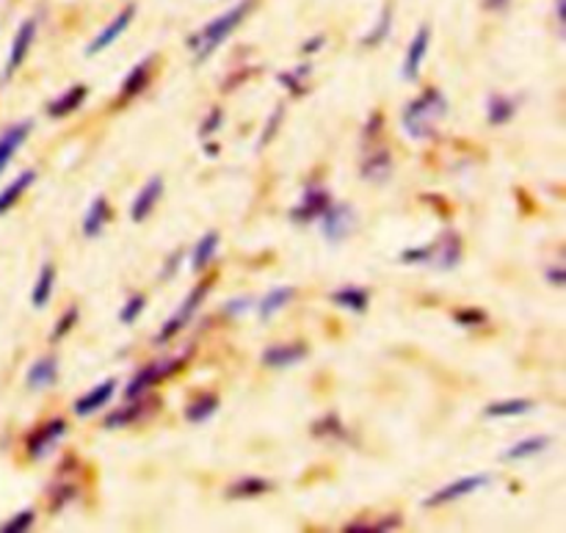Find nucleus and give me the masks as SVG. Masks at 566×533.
Returning a JSON list of instances; mask_svg holds the SVG:
<instances>
[{
	"mask_svg": "<svg viewBox=\"0 0 566 533\" xmlns=\"http://www.w3.org/2000/svg\"><path fill=\"white\" fill-rule=\"evenodd\" d=\"M293 298H296V287H291V285H285V287H271V291L265 293V296L260 298V304H258L260 318H263V320L274 318V315L280 313V309H285L287 304L293 302Z\"/></svg>",
	"mask_w": 566,
	"mask_h": 533,
	"instance_id": "b1692460",
	"label": "nucleus"
},
{
	"mask_svg": "<svg viewBox=\"0 0 566 533\" xmlns=\"http://www.w3.org/2000/svg\"><path fill=\"white\" fill-rule=\"evenodd\" d=\"M163 197V177L161 174H155V177H150V181L141 186V192L135 194L133 205H130V219L135 221V225H141V221H146V216L155 210L157 199Z\"/></svg>",
	"mask_w": 566,
	"mask_h": 533,
	"instance_id": "4468645a",
	"label": "nucleus"
},
{
	"mask_svg": "<svg viewBox=\"0 0 566 533\" xmlns=\"http://www.w3.org/2000/svg\"><path fill=\"white\" fill-rule=\"evenodd\" d=\"M179 260H183V252H177V254H174L172 260H166V269H163V280H166V276H174V274H177Z\"/></svg>",
	"mask_w": 566,
	"mask_h": 533,
	"instance_id": "de8ad7c7",
	"label": "nucleus"
},
{
	"mask_svg": "<svg viewBox=\"0 0 566 533\" xmlns=\"http://www.w3.org/2000/svg\"><path fill=\"white\" fill-rule=\"evenodd\" d=\"M31 130H34V122H31V119H23V122L12 124V128H7L0 133V177H3V172L9 168V163L14 161L20 146L29 141Z\"/></svg>",
	"mask_w": 566,
	"mask_h": 533,
	"instance_id": "f8f14e48",
	"label": "nucleus"
},
{
	"mask_svg": "<svg viewBox=\"0 0 566 533\" xmlns=\"http://www.w3.org/2000/svg\"><path fill=\"white\" fill-rule=\"evenodd\" d=\"M516 113V100L514 97H505V95H492L487 102V117L489 124H505L511 122Z\"/></svg>",
	"mask_w": 566,
	"mask_h": 533,
	"instance_id": "473e14b6",
	"label": "nucleus"
},
{
	"mask_svg": "<svg viewBox=\"0 0 566 533\" xmlns=\"http://www.w3.org/2000/svg\"><path fill=\"white\" fill-rule=\"evenodd\" d=\"M221 119H225V113H221L219 108H214V111H210L208 117H205L203 128H199V135H203V139H210V135H214L216 130L221 128Z\"/></svg>",
	"mask_w": 566,
	"mask_h": 533,
	"instance_id": "ea45409f",
	"label": "nucleus"
},
{
	"mask_svg": "<svg viewBox=\"0 0 566 533\" xmlns=\"http://www.w3.org/2000/svg\"><path fill=\"white\" fill-rule=\"evenodd\" d=\"M307 357V346L304 342H282V346H269L263 351V366L282 371V368H293Z\"/></svg>",
	"mask_w": 566,
	"mask_h": 533,
	"instance_id": "2eb2a0df",
	"label": "nucleus"
},
{
	"mask_svg": "<svg viewBox=\"0 0 566 533\" xmlns=\"http://www.w3.org/2000/svg\"><path fill=\"white\" fill-rule=\"evenodd\" d=\"M428 249V263L439 271H450L461 263V238L459 232L448 230L437 238V241L426 243Z\"/></svg>",
	"mask_w": 566,
	"mask_h": 533,
	"instance_id": "6e6552de",
	"label": "nucleus"
},
{
	"mask_svg": "<svg viewBox=\"0 0 566 533\" xmlns=\"http://www.w3.org/2000/svg\"><path fill=\"white\" fill-rule=\"evenodd\" d=\"M249 304H252V302H249V298H238V302H230V304H227L225 313H227V315H241L243 309L249 307Z\"/></svg>",
	"mask_w": 566,
	"mask_h": 533,
	"instance_id": "a18cd8bd",
	"label": "nucleus"
},
{
	"mask_svg": "<svg viewBox=\"0 0 566 533\" xmlns=\"http://www.w3.org/2000/svg\"><path fill=\"white\" fill-rule=\"evenodd\" d=\"M64 434H67V421H64V417H53V421H47L45 426L36 428V432L29 437V443H25L29 445L31 459H42V456L51 454V450L62 443Z\"/></svg>",
	"mask_w": 566,
	"mask_h": 533,
	"instance_id": "9d476101",
	"label": "nucleus"
},
{
	"mask_svg": "<svg viewBox=\"0 0 566 533\" xmlns=\"http://www.w3.org/2000/svg\"><path fill=\"white\" fill-rule=\"evenodd\" d=\"M271 489H274V481H269V478L249 476V478H241V481L232 483V487L227 489V498H230V500H249V498H260V494L271 492Z\"/></svg>",
	"mask_w": 566,
	"mask_h": 533,
	"instance_id": "a878e982",
	"label": "nucleus"
},
{
	"mask_svg": "<svg viewBox=\"0 0 566 533\" xmlns=\"http://www.w3.org/2000/svg\"><path fill=\"white\" fill-rule=\"evenodd\" d=\"M75 324H78V307H69L67 313H64L62 318L56 320V326H53V331H51V342L64 340V337H67L69 331L75 329Z\"/></svg>",
	"mask_w": 566,
	"mask_h": 533,
	"instance_id": "c9c22d12",
	"label": "nucleus"
},
{
	"mask_svg": "<svg viewBox=\"0 0 566 533\" xmlns=\"http://www.w3.org/2000/svg\"><path fill=\"white\" fill-rule=\"evenodd\" d=\"M393 172V155L388 150H379L362 161V181L384 183Z\"/></svg>",
	"mask_w": 566,
	"mask_h": 533,
	"instance_id": "393cba45",
	"label": "nucleus"
},
{
	"mask_svg": "<svg viewBox=\"0 0 566 533\" xmlns=\"http://www.w3.org/2000/svg\"><path fill=\"white\" fill-rule=\"evenodd\" d=\"M53 287H56V265L45 263L42 265L40 276H36V282H34V291H31V304H34L36 309L47 307V304H51V296H53Z\"/></svg>",
	"mask_w": 566,
	"mask_h": 533,
	"instance_id": "bb28decb",
	"label": "nucleus"
},
{
	"mask_svg": "<svg viewBox=\"0 0 566 533\" xmlns=\"http://www.w3.org/2000/svg\"><path fill=\"white\" fill-rule=\"evenodd\" d=\"M393 18H395V9L393 3H388V7L379 12V20H375L373 29L362 36V47H379L382 42H388V36L393 34Z\"/></svg>",
	"mask_w": 566,
	"mask_h": 533,
	"instance_id": "c85d7f7f",
	"label": "nucleus"
},
{
	"mask_svg": "<svg viewBox=\"0 0 566 533\" xmlns=\"http://www.w3.org/2000/svg\"><path fill=\"white\" fill-rule=\"evenodd\" d=\"M448 113V100L443 97V91L426 89L417 100H412L404 108V130L410 139H432L437 133V122Z\"/></svg>",
	"mask_w": 566,
	"mask_h": 533,
	"instance_id": "f03ea898",
	"label": "nucleus"
},
{
	"mask_svg": "<svg viewBox=\"0 0 566 533\" xmlns=\"http://www.w3.org/2000/svg\"><path fill=\"white\" fill-rule=\"evenodd\" d=\"M428 45H432V29H428V25H421V29H417V34L412 36L410 47H406L404 69H401V75H404L406 80H417L423 62H426Z\"/></svg>",
	"mask_w": 566,
	"mask_h": 533,
	"instance_id": "ddd939ff",
	"label": "nucleus"
},
{
	"mask_svg": "<svg viewBox=\"0 0 566 533\" xmlns=\"http://www.w3.org/2000/svg\"><path fill=\"white\" fill-rule=\"evenodd\" d=\"M549 448V437H527L520 439V443L511 445L509 450H503V459L505 461H525L533 459V456L544 454Z\"/></svg>",
	"mask_w": 566,
	"mask_h": 533,
	"instance_id": "c756f323",
	"label": "nucleus"
},
{
	"mask_svg": "<svg viewBox=\"0 0 566 533\" xmlns=\"http://www.w3.org/2000/svg\"><path fill=\"white\" fill-rule=\"evenodd\" d=\"M108 219H111V205H108L106 197H97L95 203L89 205V210H86L84 216V236L86 238H97L102 236V230H106Z\"/></svg>",
	"mask_w": 566,
	"mask_h": 533,
	"instance_id": "5701e85b",
	"label": "nucleus"
},
{
	"mask_svg": "<svg viewBox=\"0 0 566 533\" xmlns=\"http://www.w3.org/2000/svg\"><path fill=\"white\" fill-rule=\"evenodd\" d=\"M544 280L549 282L553 287H564V265H549V269H544Z\"/></svg>",
	"mask_w": 566,
	"mask_h": 533,
	"instance_id": "37998d69",
	"label": "nucleus"
},
{
	"mask_svg": "<svg viewBox=\"0 0 566 533\" xmlns=\"http://www.w3.org/2000/svg\"><path fill=\"white\" fill-rule=\"evenodd\" d=\"M86 97H89V86H84V84L73 86V89H67L62 97H58V100H53L51 106H47V117L62 119V117H69V113L80 111V106L86 102Z\"/></svg>",
	"mask_w": 566,
	"mask_h": 533,
	"instance_id": "a211bd4d",
	"label": "nucleus"
},
{
	"mask_svg": "<svg viewBox=\"0 0 566 533\" xmlns=\"http://www.w3.org/2000/svg\"><path fill=\"white\" fill-rule=\"evenodd\" d=\"M318 221L326 241L340 243L353 232V208L351 205H329V210Z\"/></svg>",
	"mask_w": 566,
	"mask_h": 533,
	"instance_id": "1a4fd4ad",
	"label": "nucleus"
},
{
	"mask_svg": "<svg viewBox=\"0 0 566 533\" xmlns=\"http://www.w3.org/2000/svg\"><path fill=\"white\" fill-rule=\"evenodd\" d=\"M454 320L459 326H465V329H476V326H481L487 320V313L478 307H465L459 313H454Z\"/></svg>",
	"mask_w": 566,
	"mask_h": 533,
	"instance_id": "4c0bfd02",
	"label": "nucleus"
},
{
	"mask_svg": "<svg viewBox=\"0 0 566 533\" xmlns=\"http://www.w3.org/2000/svg\"><path fill=\"white\" fill-rule=\"evenodd\" d=\"M313 434L315 437H337V439L346 437V432H342V423L337 415L320 417V421L313 426Z\"/></svg>",
	"mask_w": 566,
	"mask_h": 533,
	"instance_id": "f704fd0d",
	"label": "nucleus"
},
{
	"mask_svg": "<svg viewBox=\"0 0 566 533\" xmlns=\"http://www.w3.org/2000/svg\"><path fill=\"white\" fill-rule=\"evenodd\" d=\"M533 410H536V404H533L531 399H503L489 404L487 410H483V415H487L489 421H505V417H522Z\"/></svg>",
	"mask_w": 566,
	"mask_h": 533,
	"instance_id": "412c9836",
	"label": "nucleus"
},
{
	"mask_svg": "<svg viewBox=\"0 0 566 533\" xmlns=\"http://www.w3.org/2000/svg\"><path fill=\"white\" fill-rule=\"evenodd\" d=\"M113 393H117V382H113V379H106V382L97 384V388H91L89 393L80 395V399L75 401V415H80V417L95 415V412H100L102 406L113 399Z\"/></svg>",
	"mask_w": 566,
	"mask_h": 533,
	"instance_id": "f3484780",
	"label": "nucleus"
},
{
	"mask_svg": "<svg viewBox=\"0 0 566 533\" xmlns=\"http://www.w3.org/2000/svg\"><path fill=\"white\" fill-rule=\"evenodd\" d=\"M282 117H285V108H282V106L274 108V113H271L269 124H265V130H263V139H260V146H265L271 139H274V135H276V124L282 122Z\"/></svg>",
	"mask_w": 566,
	"mask_h": 533,
	"instance_id": "a19ab883",
	"label": "nucleus"
},
{
	"mask_svg": "<svg viewBox=\"0 0 566 533\" xmlns=\"http://www.w3.org/2000/svg\"><path fill=\"white\" fill-rule=\"evenodd\" d=\"M58 379V360L53 357V353H47V357H40V360L31 366L29 371V388L31 390H47L53 388Z\"/></svg>",
	"mask_w": 566,
	"mask_h": 533,
	"instance_id": "aec40b11",
	"label": "nucleus"
},
{
	"mask_svg": "<svg viewBox=\"0 0 566 533\" xmlns=\"http://www.w3.org/2000/svg\"><path fill=\"white\" fill-rule=\"evenodd\" d=\"M307 73H309V69L304 67V69H296V75H291V73L280 75V80L287 86V89H291V95L298 97V95H302V91H304V84H302V80H298V78H302V75H307Z\"/></svg>",
	"mask_w": 566,
	"mask_h": 533,
	"instance_id": "79ce46f5",
	"label": "nucleus"
},
{
	"mask_svg": "<svg viewBox=\"0 0 566 533\" xmlns=\"http://www.w3.org/2000/svg\"><path fill=\"white\" fill-rule=\"evenodd\" d=\"M216 252H219V232L210 230L194 243V252H192V269L194 271H205L210 263H214Z\"/></svg>",
	"mask_w": 566,
	"mask_h": 533,
	"instance_id": "cd10ccee",
	"label": "nucleus"
},
{
	"mask_svg": "<svg viewBox=\"0 0 566 533\" xmlns=\"http://www.w3.org/2000/svg\"><path fill=\"white\" fill-rule=\"evenodd\" d=\"M144 307H146V298L141 296V293H135V296H130L128 302H124L122 313H119V320H122V324H135L139 315L144 313Z\"/></svg>",
	"mask_w": 566,
	"mask_h": 533,
	"instance_id": "e433bc0d",
	"label": "nucleus"
},
{
	"mask_svg": "<svg viewBox=\"0 0 566 533\" xmlns=\"http://www.w3.org/2000/svg\"><path fill=\"white\" fill-rule=\"evenodd\" d=\"M489 481H492V478H489L487 472H478V476L456 478V481L445 483V487H439L437 492L428 494V498L423 500V505H426V509H434V505H448V503H456V500L467 498V494H472V492H476V489L489 487Z\"/></svg>",
	"mask_w": 566,
	"mask_h": 533,
	"instance_id": "423d86ee",
	"label": "nucleus"
},
{
	"mask_svg": "<svg viewBox=\"0 0 566 533\" xmlns=\"http://www.w3.org/2000/svg\"><path fill=\"white\" fill-rule=\"evenodd\" d=\"M34 181H36L34 168H25L23 174H18V177H14V181L9 183V186L3 188V192H0V216H7L9 210H12L14 205H18L20 199H23V194L29 192L31 186H34Z\"/></svg>",
	"mask_w": 566,
	"mask_h": 533,
	"instance_id": "6ab92c4d",
	"label": "nucleus"
},
{
	"mask_svg": "<svg viewBox=\"0 0 566 533\" xmlns=\"http://www.w3.org/2000/svg\"><path fill=\"white\" fill-rule=\"evenodd\" d=\"M382 128V113H373V117H370V122L364 124V135H368V139H373L375 135V130Z\"/></svg>",
	"mask_w": 566,
	"mask_h": 533,
	"instance_id": "49530a36",
	"label": "nucleus"
},
{
	"mask_svg": "<svg viewBox=\"0 0 566 533\" xmlns=\"http://www.w3.org/2000/svg\"><path fill=\"white\" fill-rule=\"evenodd\" d=\"M135 12H139V9H135V3H128V7L119 9V12L113 14L111 23L102 25L100 34H97L95 40H91L89 45H86V56H100L102 51H108V47H111L113 42H117L119 36H122L124 31L130 29V23H133V20H135Z\"/></svg>",
	"mask_w": 566,
	"mask_h": 533,
	"instance_id": "0eeeda50",
	"label": "nucleus"
},
{
	"mask_svg": "<svg viewBox=\"0 0 566 533\" xmlns=\"http://www.w3.org/2000/svg\"><path fill=\"white\" fill-rule=\"evenodd\" d=\"M75 494H78V489H75L73 483H62V487L53 489V494H51V511H62L64 505H67L69 500L75 498Z\"/></svg>",
	"mask_w": 566,
	"mask_h": 533,
	"instance_id": "58836bf2",
	"label": "nucleus"
},
{
	"mask_svg": "<svg viewBox=\"0 0 566 533\" xmlns=\"http://www.w3.org/2000/svg\"><path fill=\"white\" fill-rule=\"evenodd\" d=\"M216 410H219V395H214V393L199 395V399H194L192 404L185 406V421L205 423L216 415Z\"/></svg>",
	"mask_w": 566,
	"mask_h": 533,
	"instance_id": "2f4dec72",
	"label": "nucleus"
},
{
	"mask_svg": "<svg viewBox=\"0 0 566 533\" xmlns=\"http://www.w3.org/2000/svg\"><path fill=\"white\" fill-rule=\"evenodd\" d=\"M152 64H155V56H146L144 62H139L133 69H130L128 78L122 80V89H119L117 106L133 100V97H139L141 91L146 89V84H150V75H152Z\"/></svg>",
	"mask_w": 566,
	"mask_h": 533,
	"instance_id": "dca6fc26",
	"label": "nucleus"
},
{
	"mask_svg": "<svg viewBox=\"0 0 566 533\" xmlns=\"http://www.w3.org/2000/svg\"><path fill=\"white\" fill-rule=\"evenodd\" d=\"M331 302H335L337 307L348 309V313L362 315L370 304V293L359 285H342L331 293Z\"/></svg>",
	"mask_w": 566,
	"mask_h": 533,
	"instance_id": "4be33fe9",
	"label": "nucleus"
},
{
	"mask_svg": "<svg viewBox=\"0 0 566 533\" xmlns=\"http://www.w3.org/2000/svg\"><path fill=\"white\" fill-rule=\"evenodd\" d=\"M555 23L558 29H564V0H555Z\"/></svg>",
	"mask_w": 566,
	"mask_h": 533,
	"instance_id": "8fccbe9b",
	"label": "nucleus"
},
{
	"mask_svg": "<svg viewBox=\"0 0 566 533\" xmlns=\"http://www.w3.org/2000/svg\"><path fill=\"white\" fill-rule=\"evenodd\" d=\"M324 45H326L324 36H313V40H307V45L302 47V53H307V56H313V53H318Z\"/></svg>",
	"mask_w": 566,
	"mask_h": 533,
	"instance_id": "c03bdc74",
	"label": "nucleus"
},
{
	"mask_svg": "<svg viewBox=\"0 0 566 533\" xmlns=\"http://www.w3.org/2000/svg\"><path fill=\"white\" fill-rule=\"evenodd\" d=\"M144 399H146V395H144ZM144 399L128 401V406L111 412V415L102 421V426H106V428H122V426H130V423L141 421V417H144V412H146V401Z\"/></svg>",
	"mask_w": 566,
	"mask_h": 533,
	"instance_id": "7c9ffc66",
	"label": "nucleus"
},
{
	"mask_svg": "<svg viewBox=\"0 0 566 533\" xmlns=\"http://www.w3.org/2000/svg\"><path fill=\"white\" fill-rule=\"evenodd\" d=\"M254 7H258V0H236L227 12H221L219 18L210 20L199 34H194L192 40H188V51L197 56V62L203 64L205 58L214 56V53L247 23V18L254 12Z\"/></svg>",
	"mask_w": 566,
	"mask_h": 533,
	"instance_id": "f257e3e1",
	"label": "nucleus"
},
{
	"mask_svg": "<svg viewBox=\"0 0 566 533\" xmlns=\"http://www.w3.org/2000/svg\"><path fill=\"white\" fill-rule=\"evenodd\" d=\"M36 34H40V20L36 18H25L20 23V29L14 31L12 47H9L7 64H3V80H12L14 75L20 73V67L25 64V58L31 56V47H34Z\"/></svg>",
	"mask_w": 566,
	"mask_h": 533,
	"instance_id": "20e7f679",
	"label": "nucleus"
},
{
	"mask_svg": "<svg viewBox=\"0 0 566 533\" xmlns=\"http://www.w3.org/2000/svg\"><path fill=\"white\" fill-rule=\"evenodd\" d=\"M210 285H214V280H210V276H208V280L199 282L197 287H192V293L185 296V302L179 304L177 313H174L172 318H168L166 324L161 326V335L155 337L157 342H168V340H172V337H177L179 331L185 329V326H188V320H192L194 315H197V309L203 307V302H205V298H208Z\"/></svg>",
	"mask_w": 566,
	"mask_h": 533,
	"instance_id": "7ed1b4c3",
	"label": "nucleus"
},
{
	"mask_svg": "<svg viewBox=\"0 0 566 533\" xmlns=\"http://www.w3.org/2000/svg\"><path fill=\"white\" fill-rule=\"evenodd\" d=\"M34 522H36V511L34 509H23V511H18L12 520H7L3 525H0V533L31 531V527H34Z\"/></svg>",
	"mask_w": 566,
	"mask_h": 533,
	"instance_id": "72a5a7b5",
	"label": "nucleus"
},
{
	"mask_svg": "<svg viewBox=\"0 0 566 533\" xmlns=\"http://www.w3.org/2000/svg\"><path fill=\"white\" fill-rule=\"evenodd\" d=\"M185 366V357H177V360H163V362H155V366L144 368V371H139L133 377V382L128 384V390H124V395H128V401L133 399H144L146 393H150L155 384H161L163 379L174 377L177 371H183Z\"/></svg>",
	"mask_w": 566,
	"mask_h": 533,
	"instance_id": "39448f33",
	"label": "nucleus"
},
{
	"mask_svg": "<svg viewBox=\"0 0 566 533\" xmlns=\"http://www.w3.org/2000/svg\"><path fill=\"white\" fill-rule=\"evenodd\" d=\"M511 0H483V9L487 12H503V9H509Z\"/></svg>",
	"mask_w": 566,
	"mask_h": 533,
	"instance_id": "09e8293b",
	"label": "nucleus"
},
{
	"mask_svg": "<svg viewBox=\"0 0 566 533\" xmlns=\"http://www.w3.org/2000/svg\"><path fill=\"white\" fill-rule=\"evenodd\" d=\"M329 205H331V197L326 188H307L302 203L291 210V221L293 225H313V221H318L320 216L329 210Z\"/></svg>",
	"mask_w": 566,
	"mask_h": 533,
	"instance_id": "9b49d317",
	"label": "nucleus"
}]
</instances>
